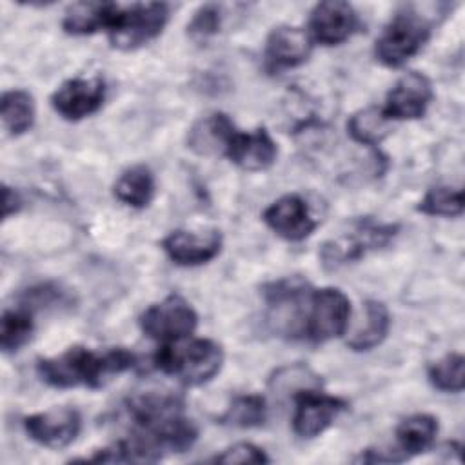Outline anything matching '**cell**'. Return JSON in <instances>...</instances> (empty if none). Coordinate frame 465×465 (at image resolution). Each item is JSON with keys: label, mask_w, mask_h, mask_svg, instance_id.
Masks as SVG:
<instances>
[{"label": "cell", "mask_w": 465, "mask_h": 465, "mask_svg": "<svg viewBox=\"0 0 465 465\" xmlns=\"http://www.w3.org/2000/svg\"><path fill=\"white\" fill-rule=\"evenodd\" d=\"M183 400L174 392H142L127 400L129 416L160 454L183 452L198 438L194 423L183 412Z\"/></svg>", "instance_id": "6da1fadb"}, {"label": "cell", "mask_w": 465, "mask_h": 465, "mask_svg": "<svg viewBox=\"0 0 465 465\" xmlns=\"http://www.w3.org/2000/svg\"><path fill=\"white\" fill-rule=\"evenodd\" d=\"M134 365L136 356L124 347L94 352L91 349L74 345L58 356L40 358L36 361V372L49 387L98 389L109 376L125 372Z\"/></svg>", "instance_id": "7a4b0ae2"}, {"label": "cell", "mask_w": 465, "mask_h": 465, "mask_svg": "<svg viewBox=\"0 0 465 465\" xmlns=\"http://www.w3.org/2000/svg\"><path fill=\"white\" fill-rule=\"evenodd\" d=\"M154 365L183 385L196 387L211 381L220 372L223 349L209 338H194L185 343H162L154 354Z\"/></svg>", "instance_id": "3957f363"}, {"label": "cell", "mask_w": 465, "mask_h": 465, "mask_svg": "<svg viewBox=\"0 0 465 465\" xmlns=\"http://www.w3.org/2000/svg\"><path fill=\"white\" fill-rule=\"evenodd\" d=\"M430 36V24L414 11H400L376 38V60L387 67H400L420 53Z\"/></svg>", "instance_id": "277c9868"}, {"label": "cell", "mask_w": 465, "mask_h": 465, "mask_svg": "<svg viewBox=\"0 0 465 465\" xmlns=\"http://www.w3.org/2000/svg\"><path fill=\"white\" fill-rule=\"evenodd\" d=\"M351 318V302L336 287L311 289L303 316V340L323 343L345 334Z\"/></svg>", "instance_id": "5b68a950"}, {"label": "cell", "mask_w": 465, "mask_h": 465, "mask_svg": "<svg viewBox=\"0 0 465 465\" xmlns=\"http://www.w3.org/2000/svg\"><path fill=\"white\" fill-rule=\"evenodd\" d=\"M169 20V5L163 2H147L120 5V11L107 31L113 47L122 51L136 49L154 40Z\"/></svg>", "instance_id": "8992f818"}, {"label": "cell", "mask_w": 465, "mask_h": 465, "mask_svg": "<svg viewBox=\"0 0 465 465\" xmlns=\"http://www.w3.org/2000/svg\"><path fill=\"white\" fill-rule=\"evenodd\" d=\"M145 336L160 343L183 341L198 325V314L193 305L180 294H169L162 302L149 305L140 320Z\"/></svg>", "instance_id": "52a82bcc"}, {"label": "cell", "mask_w": 465, "mask_h": 465, "mask_svg": "<svg viewBox=\"0 0 465 465\" xmlns=\"http://www.w3.org/2000/svg\"><path fill=\"white\" fill-rule=\"evenodd\" d=\"M396 232L398 225L392 223H376L371 218L356 220L345 234L322 245L320 258L325 267L336 269L347 262L358 260L367 251L387 245Z\"/></svg>", "instance_id": "ba28073f"}, {"label": "cell", "mask_w": 465, "mask_h": 465, "mask_svg": "<svg viewBox=\"0 0 465 465\" xmlns=\"http://www.w3.org/2000/svg\"><path fill=\"white\" fill-rule=\"evenodd\" d=\"M292 430L303 440L320 436L349 407L345 400L329 396L320 389H303L292 396Z\"/></svg>", "instance_id": "9c48e42d"}, {"label": "cell", "mask_w": 465, "mask_h": 465, "mask_svg": "<svg viewBox=\"0 0 465 465\" xmlns=\"http://www.w3.org/2000/svg\"><path fill=\"white\" fill-rule=\"evenodd\" d=\"M27 436L42 447L64 449L71 445L82 429V416L73 407H54L24 418Z\"/></svg>", "instance_id": "30bf717a"}, {"label": "cell", "mask_w": 465, "mask_h": 465, "mask_svg": "<svg viewBox=\"0 0 465 465\" xmlns=\"http://www.w3.org/2000/svg\"><path fill=\"white\" fill-rule=\"evenodd\" d=\"M432 98L434 91L430 80L418 71H409L391 87L381 111L391 122L416 120L427 113Z\"/></svg>", "instance_id": "8fae6325"}, {"label": "cell", "mask_w": 465, "mask_h": 465, "mask_svg": "<svg viewBox=\"0 0 465 465\" xmlns=\"http://www.w3.org/2000/svg\"><path fill=\"white\" fill-rule=\"evenodd\" d=\"M105 98V84L100 76L69 78L51 96L53 109L69 122H78L96 113Z\"/></svg>", "instance_id": "7c38bea8"}, {"label": "cell", "mask_w": 465, "mask_h": 465, "mask_svg": "<svg viewBox=\"0 0 465 465\" xmlns=\"http://www.w3.org/2000/svg\"><path fill=\"white\" fill-rule=\"evenodd\" d=\"M360 27V18L349 2L327 0L314 5L309 16L311 38L323 45H338L349 40Z\"/></svg>", "instance_id": "4fadbf2b"}, {"label": "cell", "mask_w": 465, "mask_h": 465, "mask_svg": "<svg viewBox=\"0 0 465 465\" xmlns=\"http://www.w3.org/2000/svg\"><path fill=\"white\" fill-rule=\"evenodd\" d=\"M262 218L274 234L287 242H302L318 227L307 202L300 194H285L274 200L263 211Z\"/></svg>", "instance_id": "5bb4252c"}, {"label": "cell", "mask_w": 465, "mask_h": 465, "mask_svg": "<svg viewBox=\"0 0 465 465\" xmlns=\"http://www.w3.org/2000/svg\"><path fill=\"white\" fill-rule=\"evenodd\" d=\"M312 51L311 35L294 25H280L274 27L263 49V65L269 73H280L283 69H291L302 65Z\"/></svg>", "instance_id": "9a60e30c"}, {"label": "cell", "mask_w": 465, "mask_h": 465, "mask_svg": "<svg viewBox=\"0 0 465 465\" xmlns=\"http://www.w3.org/2000/svg\"><path fill=\"white\" fill-rule=\"evenodd\" d=\"M162 249L176 265L194 267L218 256L222 249V234L216 229L202 234L178 229L162 240Z\"/></svg>", "instance_id": "2e32d148"}, {"label": "cell", "mask_w": 465, "mask_h": 465, "mask_svg": "<svg viewBox=\"0 0 465 465\" xmlns=\"http://www.w3.org/2000/svg\"><path fill=\"white\" fill-rule=\"evenodd\" d=\"M225 156L243 171H265L274 163L278 147L263 127L252 133H242L236 129L229 140Z\"/></svg>", "instance_id": "e0dca14e"}, {"label": "cell", "mask_w": 465, "mask_h": 465, "mask_svg": "<svg viewBox=\"0 0 465 465\" xmlns=\"http://www.w3.org/2000/svg\"><path fill=\"white\" fill-rule=\"evenodd\" d=\"M118 11L120 5L114 2H76L67 7L62 27L73 36L93 35L100 29L109 31Z\"/></svg>", "instance_id": "ac0fdd59"}, {"label": "cell", "mask_w": 465, "mask_h": 465, "mask_svg": "<svg viewBox=\"0 0 465 465\" xmlns=\"http://www.w3.org/2000/svg\"><path fill=\"white\" fill-rule=\"evenodd\" d=\"M438 434V420L430 414H412L396 427V443L392 450L398 461L409 460L432 447Z\"/></svg>", "instance_id": "d6986e66"}, {"label": "cell", "mask_w": 465, "mask_h": 465, "mask_svg": "<svg viewBox=\"0 0 465 465\" xmlns=\"http://www.w3.org/2000/svg\"><path fill=\"white\" fill-rule=\"evenodd\" d=\"M236 127L223 113H213L198 120L189 131V147L198 154H225Z\"/></svg>", "instance_id": "ffe728a7"}, {"label": "cell", "mask_w": 465, "mask_h": 465, "mask_svg": "<svg viewBox=\"0 0 465 465\" xmlns=\"http://www.w3.org/2000/svg\"><path fill=\"white\" fill-rule=\"evenodd\" d=\"M391 329V314L385 303L378 300H367L363 305V322L354 327L347 338V345L352 351H371L380 345Z\"/></svg>", "instance_id": "44dd1931"}, {"label": "cell", "mask_w": 465, "mask_h": 465, "mask_svg": "<svg viewBox=\"0 0 465 465\" xmlns=\"http://www.w3.org/2000/svg\"><path fill=\"white\" fill-rule=\"evenodd\" d=\"M154 174L147 165L142 163L125 169L113 187L116 200L134 209L147 207L154 198Z\"/></svg>", "instance_id": "7402d4cb"}, {"label": "cell", "mask_w": 465, "mask_h": 465, "mask_svg": "<svg viewBox=\"0 0 465 465\" xmlns=\"http://www.w3.org/2000/svg\"><path fill=\"white\" fill-rule=\"evenodd\" d=\"M35 100L24 89L5 91L0 98V116L4 129L9 136H20L27 133L35 124Z\"/></svg>", "instance_id": "603a6c76"}, {"label": "cell", "mask_w": 465, "mask_h": 465, "mask_svg": "<svg viewBox=\"0 0 465 465\" xmlns=\"http://www.w3.org/2000/svg\"><path fill=\"white\" fill-rule=\"evenodd\" d=\"M35 329L31 309L20 305L5 309L0 322V345L5 354L20 351L31 338Z\"/></svg>", "instance_id": "cb8c5ba5"}, {"label": "cell", "mask_w": 465, "mask_h": 465, "mask_svg": "<svg viewBox=\"0 0 465 465\" xmlns=\"http://www.w3.org/2000/svg\"><path fill=\"white\" fill-rule=\"evenodd\" d=\"M347 131L354 142L376 145L389 134L391 120L383 114L381 107H367L347 120Z\"/></svg>", "instance_id": "d4e9b609"}, {"label": "cell", "mask_w": 465, "mask_h": 465, "mask_svg": "<svg viewBox=\"0 0 465 465\" xmlns=\"http://www.w3.org/2000/svg\"><path fill=\"white\" fill-rule=\"evenodd\" d=\"M267 420V403L260 394L234 396L227 411L220 416V423L240 429H252L263 425Z\"/></svg>", "instance_id": "484cf974"}, {"label": "cell", "mask_w": 465, "mask_h": 465, "mask_svg": "<svg viewBox=\"0 0 465 465\" xmlns=\"http://www.w3.org/2000/svg\"><path fill=\"white\" fill-rule=\"evenodd\" d=\"M463 365L465 360L458 352H449L427 369L429 381L434 389L443 392H460L463 389Z\"/></svg>", "instance_id": "4316f807"}, {"label": "cell", "mask_w": 465, "mask_h": 465, "mask_svg": "<svg viewBox=\"0 0 465 465\" xmlns=\"http://www.w3.org/2000/svg\"><path fill=\"white\" fill-rule=\"evenodd\" d=\"M416 209L427 216H458L463 211V193L449 185L430 187Z\"/></svg>", "instance_id": "83f0119b"}, {"label": "cell", "mask_w": 465, "mask_h": 465, "mask_svg": "<svg viewBox=\"0 0 465 465\" xmlns=\"http://www.w3.org/2000/svg\"><path fill=\"white\" fill-rule=\"evenodd\" d=\"M320 378L305 365L282 367L269 380V387L274 394H289L291 398L303 389H320Z\"/></svg>", "instance_id": "f1b7e54d"}, {"label": "cell", "mask_w": 465, "mask_h": 465, "mask_svg": "<svg viewBox=\"0 0 465 465\" xmlns=\"http://www.w3.org/2000/svg\"><path fill=\"white\" fill-rule=\"evenodd\" d=\"M220 7L214 4L202 5L187 25V35L196 42H205L209 36L220 31Z\"/></svg>", "instance_id": "f546056e"}, {"label": "cell", "mask_w": 465, "mask_h": 465, "mask_svg": "<svg viewBox=\"0 0 465 465\" xmlns=\"http://www.w3.org/2000/svg\"><path fill=\"white\" fill-rule=\"evenodd\" d=\"M214 461H218V463H267L269 458L263 452V449H260L252 443H236V445L225 449L222 454L214 456Z\"/></svg>", "instance_id": "4dcf8cb0"}, {"label": "cell", "mask_w": 465, "mask_h": 465, "mask_svg": "<svg viewBox=\"0 0 465 465\" xmlns=\"http://www.w3.org/2000/svg\"><path fill=\"white\" fill-rule=\"evenodd\" d=\"M22 207V198L20 194L11 189V187H4V218H9L11 214H15L18 209Z\"/></svg>", "instance_id": "1f68e13d"}]
</instances>
